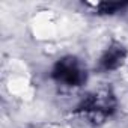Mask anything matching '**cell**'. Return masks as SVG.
<instances>
[{
    "mask_svg": "<svg viewBox=\"0 0 128 128\" xmlns=\"http://www.w3.org/2000/svg\"><path fill=\"white\" fill-rule=\"evenodd\" d=\"M114 110H116V98L108 89L86 95L80 101V104L76 107L77 113H82L95 122L104 120L106 118L112 116Z\"/></svg>",
    "mask_w": 128,
    "mask_h": 128,
    "instance_id": "6da1fadb",
    "label": "cell"
},
{
    "mask_svg": "<svg viewBox=\"0 0 128 128\" xmlns=\"http://www.w3.org/2000/svg\"><path fill=\"white\" fill-rule=\"evenodd\" d=\"M126 57V48L120 44H113L110 45L102 56L98 60V71L101 72H110L118 70Z\"/></svg>",
    "mask_w": 128,
    "mask_h": 128,
    "instance_id": "3957f363",
    "label": "cell"
},
{
    "mask_svg": "<svg viewBox=\"0 0 128 128\" xmlns=\"http://www.w3.org/2000/svg\"><path fill=\"white\" fill-rule=\"evenodd\" d=\"M51 78L70 88H77L84 84L88 74L80 60L74 56H65L59 59L51 70Z\"/></svg>",
    "mask_w": 128,
    "mask_h": 128,
    "instance_id": "7a4b0ae2",
    "label": "cell"
},
{
    "mask_svg": "<svg viewBox=\"0 0 128 128\" xmlns=\"http://www.w3.org/2000/svg\"><path fill=\"white\" fill-rule=\"evenodd\" d=\"M126 6V3H120V2H102L98 5V14L101 15H112L114 12L122 11Z\"/></svg>",
    "mask_w": 128,
    "mask_h": 128,
    "instance_id": "277c9868",
    "label": "cell"
}]
</instances>
